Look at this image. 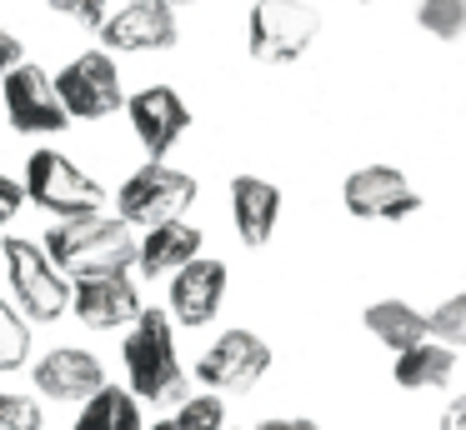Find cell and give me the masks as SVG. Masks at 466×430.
Listing matches in <instances>:
<instances>
[{
  "instance_id": "obj_23",
  "label": "cell",
  "mask_w": 466,
  "mask_h": 430,
  "mask_svg": "<svg viewBox=\"0 0 466 430\" xmlns=\"http://www.w3.org/2000/svg\"><path fill=\"white\" fill-rule=\"evenodd\" d=\"M416 25L436 40H461L466 35V0H421Z\"/></svg>"
},
{
  "instance_id": "obj_3",
  "label": "cell",
  "mask_w": 466,
  "mask_h": 430,
  "mask_svg": "<svg viewBox=\"0 0 466 430\" xmlns=\"http://www.w3.org/2000/svg\"><path fill=\"white\" fill-rule=\"evenodd\" d=\"M196 195H201V185H196L191 170L171 165V160H146L116 190V215L131 230L136 225L146 230V225H161V220H181L196 205Z\"/></svg>"
},
{
  "instance_id": "obj_10",
  "label": "cell",
  "mask_w": 466,
  "mask_h": 430,
  "mask_svg": "<svg viewBox=\"0 0 466 430\" xmlns=\"http://www.w3.org/2000/svg\"><path fill=\"white\" fill-rule=\"evenodd\" d=\"M101 50L111 55H151V50H176L181 25H176L171 0H126L121 10L101 20Z\"/></svg>"
},
{
  "instance_id": "obj_21",
  "label": "cell",
  "mask_w": 466,
  "mask_h": 430,
  "mask_svg": "<svg viewBox=\"0 0 466 430\" xmlns=\"http://www.w3.org/2000/svg\"><path fill=\"white\" fill-rule=\"evenodd\" d=\"M146 430H226V395H186L181 405H176V415L156 420V425Z\"/></svg>"
},
{
  "instance_id": "obj_15",
  "label": "cell",
  "mask_w": 466,
  "mask_h": 430,
  "mask_svg": "<svg viewBox=\"0 0 466 430\" xmlns=\"http://www.w3.org/2000/svg\"><path fill=\"white\" fill-rule=\"evenodd\" d=\"M31 380L56 405H81V400H91L106 385V365H101V355H91L81 345H56L35 360Z\"/></svg>"
},
{
  "instance_id": "obj_30",
  "label": "cell",
  "mask_w": 466,
  "mask_h": 430,
  "mask_svg": "<svg viewBox=\"0 0 466 430\" xmlns=\"http://www.w3.org/2000/svg\"><path fill=\"white\" fill-rule=\"evenodd\" d=\"M441 430H466V395L456 400L451 410H446V425H441Z\"/></svg>"
},
{
  "instance_id": "obj_5",
  "label": "cell",
  "mask_w": 466,
  "mask_h": 430,
  "mask_svg": "<svg viewBox=\"0 0 466 430\" xmlns=\"http://www.w3.org/2000/svg\"><path fill=\"white\" fill-rule=\"evenodd\" d=\"M25 200H35L41 210H51V215L71 220V215H96L106 200V185L91 175V170H81L66 150L46 145V150H31V160H25Z\"/></svg>"
},
{
  "instance_id": "obj_11",
  "label": "cell",
  "mask_w": 466,
  "mask_h": 430,
  "mask_svg": "<svg viewBox=\"0 0 466 430\" xmlns=\"http://www.w3.org/2000/svg\"><path fill=\"white\" fill-rule=\"evenodd\" d=\"M126 120H131V135L141 140L146 155L166 160L191 130V105L176 85H146L126 95Z\"/></svg>"
},
{
  "instance_id": "obj_24",
  "label": "cell",
  "mask_w": 466,
  "mask_h": 430,
  "mask_svg": "<svg viewBox=\"0 0 466 430\" xmlns=\"http://www.w3.org/2000/svg\"><path fill=\"white\" fill-rule=\"evenodd\" d=\"M426 335L441 340V345H451V350H466V290L446 295L441 305L426 315Z\"/></svg>"
},
{
  "instance_id": "obj_31",
  "label": "cell",
  "mask_w": 466,
  "mask_h": 430,
  "mask_svg": "<svg viewBox=\"0 0 466 430\" xmlns=\"http://www.w3.org/2000/svg\"><path fill=\"white\" fill-rule=\"evenodd\" d=\"M171 5H196V0H171Z\"/></svg>"
},
{
  "instance_id": "obj_7",
  "label": "cell",
  "mask_w": 466,
  "mask_h": 430,
  "mask_svg": "<svg viewBox=\"0 0 466 430\" xmlns=\"http://www.w3.org/2000/svg\"><path fill=\"white\" fill-rule=\"evenodd\" d=\"M56 95H61L71 120H111L116 110H126V85H121V65L111 50H81L71 65L56 75Z\"/></svg>"
},
{
  "instance_id": "obj_1",
  "label": "cell",
  "mask_w": 466,
  "mask_h": 430,
  "mask_svg": "<svg viewBox=\"0 0 466 430\" xmlns=\"http://www.w3.org/2000/svg\"><path fill=\"white\" fill-rule=\"evenodd\" d=\"M121 360H126V390L141 405H181L186 400L191 375H186L181 350H176V320L161 305H146L126 325Z\"/></svg>"
},
{
  "instance_id": "obj_9",
  "label": "cell",
  "mask_w": 466,
  "mask_h": 430,
  "mask_svg": "<svg viewBox=\"0 0 466 430\" xmlns=\"http://www.w3.org/2000/svg\"><path fill=\"white\" fill-rule=\"evenodd\" d=\"M0 105H5L11 130H21V135H61L71 125L61 95H56V80L35 60H21L15 70H5V80H0Z\"/></svg>"
},
{
  "instance_id": "obj_32",
  "label": "cell",
  "mask_w": 466,
  "mask_h": 430,
  "mask_svg": "<svg viewBox=\"0 0 466 430\" xmlns=\"http://www.w3.org/2000/svg\"><path fill=\"white\" fill-rule=\"evenodd\" d=\"M361 5H371V0H361Z\"/></svg>"
},
{
  "instance_id": "obj_25",
  "label": "cell",
  "mask_w": 466,
  "mask_h": 430,
  "mask_svg": "<svg viewBox=\"0 0 466 430\" xmlns=\"http://www.w3.org/2000/svg\"><path fill=\"white\" fill-rule=\"evenodd\" d=\"M0 430H46L41 400L21 390H0Z\"/></svg>"
},
{
  "instance_id": "obj_26",
  "label": "cell",
  "mask_w": 466,
  "mask_h": 430,
  "mask_svg": "<svg viewBox=\"0 0 466 430\" xmlns=\"http://www.w3.org/2000/svg\"><path fill=\"white\" fill-rule=\"evenodd\" d=\"M46 5H51L56 15L76 20L81 30H101V20L111 15V0H46Z\"/></svg>"
},
{
  "instance_id": "obj_20",
  "label": "cell",
  "mask_w": 466,
  "mask_h": 430,
  "mask_svg": "<svg viewBox=\"0 0 466 430\" xmlns=\"http://www.w3.org/2000/svg\"><path fill=\"white\" fill-rule=\"evenodd\" d=\"M361 320L386 350H411L416 340H426V310H416L411 300H376Z\"/></svg>"
},
{
  "instance_id": "obj_22",
  "label": "cell",
  "mask_w": 466,
  "mask_h": 430,
  "mask_svg": "<svg viewBox=\"0 0 466 430\" xmlns=\"http://www.w3.org/2000/svg\"><path fill=\"white\" fill-rule=\"evenodd\" d=\"M31 360V320L0 295V370H21Z\"/></svg>"
},
{
  "instance_id": "obj_28",
  "label": "cell",
  "mask_w": 466,
  "mask_h": 430,
  "mask_svg": "<svg viewBox=\"0 0 466 430\" xmlns=\"http://www.w3.org/2000/svg\"><path fill=\"white\" fill-rule=\"evenodd\" d=\"M21 55H25V45H21V40H15L5 25H0V80H5V70L21 65Z\"/></svg>"
},
{
  "instance_id": "obj_19",
  "label": "cell",
  "mask_w": 466,
  "mask_h": 430,
  "mask_svg": "<svg viewBox=\"0 0 466 430\" xmlns=\"http://www.w3.org/2000/svg\"><path fill=\"white\" fill-rule=\"evenodd\" d=\"M71 430H146L141 400L126 385H111V380H106L91 400H81V415H76Z\"/></svg>"
},
{
  "instance_id": "obj_6",
  "label": "cell",
  "mask_w": 466,
  "mask_h": 430,
  "mask_svg": "<svg viewBox=\"0 0 466 430\" xmlns=\"http://www.w3.org/2000/svg\"><path fill=\"white\" fill-rule=\"evenodd\" d=\"M321 35V15L306 0H256L246 15V50L261 65H291Z\"/></svg>"
},
{
  "instance_id": "obj_27",
  "label": "cell",
  "mask_w": 466,
  "mask_h": 430,
  "mask_svg": "<svg viewBox=\"0 0 466 430\" xmlns=\"http://www.w3.org/2000/svg\"><path fill=\"white\" fill-rule=\"evenodd\" d=\"M21 205H25V185L0 170V230H5L15 215H21Z\"/></svg>"
},
{
  "instance_id": "obj_17",
  "label": "cell",
  "mask_w": 466,
  "mask_h": 430,
  "mask_svg": "<svg viewBox=\"0 0 466 430\" xmlns=\"http://www.w3.org/2000/svg\"><path fill=\"white\" fill-rule=\"evenodd\" d=\"M281 220V185H271L266 175H236L231 180V225L241 235L246 250H261L276 235Z\"/></svg>"
},
{
  "instance_id": "obj_16",
  "label": "cell",
  "mask_w": 466,
  "mask_h": 430,
  "mask_svg": "<svg viewBox=\"0 0 466 430\" xmlns=\"http://www.w3.org/2000/svg\"><path fill=\"white\" fill-rule=\"evenodd\" d=\"M206 245L201 225H191V220H161V225H146V235L136 240V270H141L146 280H171L176 270L186 265V260H196Z\"/></svg>"
},
{
  "instance_id": "obj_18",
  "label": "cell",
  "mask_w": 466,
  "mask_h": 430,
  "mask_svg": "<svg viewBox=\"0 0 466 430\" xmlns=\"http://www.w3.org/2000/svg\"><path fill=\"white\" fill-rule=\"evenodd\" d=\"M396 385L401 390H441L456 375V350L441 340H416L411 350H396Z\"/></svg>"
},
{
  "instance_id": "obj_13",
  "label": "cell",
  "mask_w": 466,
  "mask_h": 430,
  "mask_svg": "<svg viewBox=\"0 0 466 430\" xmlns=\"http://www.w3.org/2000/svg\"><path fill=\"white\" fill-rule=\"evenodd\" d=\"M226 285H231L226 260H216V255L186 260V265L171 275V290H166V315H171L176 325H191V330L211 325V320L221 315V305H226Z\"/></svg>"
},
{
  "instance_id": "obj_29",
  "label": "cell",
  "mask_w": 466,
  "mask_h": 430,
  "mask_svg": "<svg viewBox=\"0 0 466 430\" xmlns=\"http://www.w3.org/2000/svg\"><path fill=\"white\" fill-rule=\"evenodd\" d=\"M256 430H321V425H316V420H301V415H271Z\"/></svg>"
},
{
  "instance_id": "obj_12",
  "label": "cell",
  "mask_w": 466,
  "mask_h": 430,
  "mask_svg": "<svg viewBox=\"0 0 466 430\" xmlns=\"http://www.w3.org/2000/svg\"><path fill=\"white\" fill-rule=\"evenodd\" d=\"M341 200L356 220H406L421 210V190L396 165H356L341 180Z\"/></svg>"
},
{
  "instance_id": "obj_2",
  "label": "cell",
  "mask_w": 466,
  "mask_h": 430,
  "mask_svg": "<svg viewBox=\"0 0 466 430\" xmlns=\"http://www.w3.org/2000/svg\"><path fill=\"white\" fill-rule=\"evenodd\" d=\"M46 255L66 270L71 280L81 275H116V270L136 265V230L126 225L121 215H71L56 220L46 230Z\"/></svg>"
},
{
  "instance_id": "obj_8",
  "label": "cell",
  "mask_w": 466,
  "mask_h": 430,
  "mask_svg": "<svg viewBox=\"0 0 466 430\" xmlns=\"http://www.w3.org/2000/svg\"><path fill=\"white\" fill-rule=\"evenodd\" d=\"M266 370H271V345L241 325L216 335V345H206L201 360H196V380L211 395H246L266 380Z\"/></svg>"
},
{
  "instance_id": "obj_14",
  "label": "cell",
  "mask_w": 466,
  "mask_h": 430,
  "mask_svg": "<svg viewBox=\"0 0 466 430\" xmlns=\"http://www.w3.org/2000/svg\"><path fill=\"white\" fill-rule=\"evenodd\" d=\"M71 310L86 330H126L146 310V300H141V285L131 280V270H116V275L71 280Z\"/></svg>"
},
{
  "instance_id": "obj_4",
  "label": "cell",
  "mask_w": 466,
  "mask_h": 430,
  "mask_svg": "<svg viewBox=\"0 0 466 430\" xmlns=\"http://www.w3.org/2000/svg\"><path fill=\"white\" fill-rule=\"evenodd\" d=\"M0 255H5V280H11L15 310L25 320H61L71 310V275L46 255L41 240L11 235L0 245Z\"/></svg>"
}]
</instances>
